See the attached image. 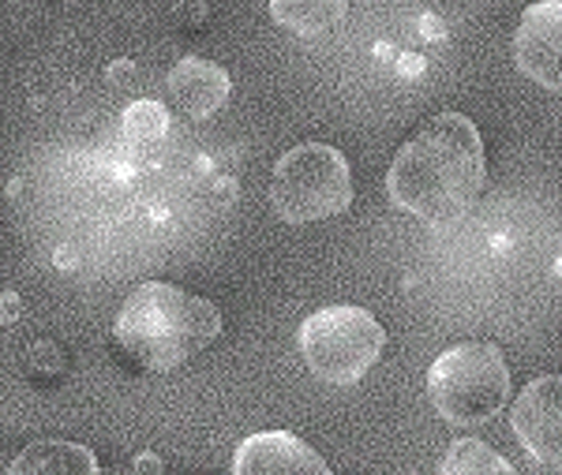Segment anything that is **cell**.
<instances>
[{"mask_svg": "<svg viewBox=\"0 0 562 475\" xmlns=\"http://www.w3.org/2000/svg\"><path fill=\"white\" fill-rule=\"evenodd\" d=\"M514 60L532 83L562 94V0L525 8L514 34Z\"/></svg>", "mask_w": 562, "mask_h": 475, "instance_id": "cell-7", "label": "cell"}, {"mask_svg": "<svg viewBox=\"0 0 562 475\" xmlns=\"http://www.w3.org/2000/svg\"><path fill=\"white\" fill-rule=\"evenodd\" d=\"M484 180L487 161L476 124L465 113H439L397 150L386 195L405 214L447 228L476 206Z\"/></svg>", "mask_w": 562, "mask_h": 475, "instance_id": "cell-1", "label": "cell"}, {"mask_svg": "<svg viewBox=\"0 0 562 475\" xmlns=\"http://www.w3.org/2000/svg\"><path fill=\"white\" fill-rule=\"evenodd\" d=\"M386 333L364 307H323L301 326V355L315 378L357 386L383 355Z\"/></svg>", "mask_w": 562, "mask_h": 475, "instance_id": "cell-5", "label": "cell"}, {"mask_svg": "<svg viewBox=\"0 0 562 475\" xmlns=\"http://www.w3.org/2000/svg\"><path fill=\"white\" fill-rule=\"evenodd\" d=\"M135 472H139V475H161V461L154 453H143L139 461H135Z\"/></svg>", "mask_w": 562, "mask_h": 475, "instance_id": "cell-15", "label": "cell"}, {"mask_svg": "<svg viewBox=\"0 0 562 475\" xmlns=\"http://www.w3.org/2000/svg\"><path fill=\"white\" fill-rule=\"evenodd\" d=\"M8 475H102V468H98V456L87 445L45 438V442L26 445L12 461Z\"/></svg>", "mask_w": 562, "mask_h": 475, "instance_id": "cell-10", "label": "cell"}, {"mask_svg": "<svg viewBox=\"0 0 562 475\" xmlns=\"http://www.w3.org/2000/svg\"><path fill=\"white\" fill-rule=\"evenodd\" d=\"M270 15L293 34H323L330 26L346 23L349 4L346 0H274Z\"/></svg>", "mask_w": 562, "mask_h": 475, "instance_id": "cell-11", "label": "cell"}, {"mask_svg": "<svg viewBox=\"0 0 562 475\" xmlns=\"http://www.w3.org/2000/svg\"><path fill=\"white\" fill-rule=\"evenodd\" d=\"M510 427L532 461L562 468V374H543L521 389Z\"/></svg>", "mask_w": 562, "mask_h": 475, "instance_id": "cell-6", "label": "cell"}, {"mask_svg": "<svg viewBox=\"0 0 562 475\" xmlns=\"http://www.w3.org/2000/svg\"><path fill=\"white\" fill-rule=\"evenodd\" d=\"M113 333L121 349L147 371H173L217 341L222 310L195 292L147 281L124 299Z\"/></svg>", "mask_w": 562, "mask_h": 475, "instance_id": "cell-2", "label": "cell"}, {"mask_svg": "<svg viewBox=\"0 0 562 475\" xmlns=\"http://www.w3.org/2000/svg\"><path fill=\"white\" fill-rule=\"evenodd\" d=\"M428 397L447 423H487L510 397V371L503 352L492 341H465L447 349L428 371Z\"/></svg>", "mask_w": 562, "mask_h": 475, "instance_id": "cell-3", "label": "cell"}, {"mask_svg": "<svg viewBox=\"0 0 562 475\" xmlns=\"http://www.w3.org/2000/svg\"><path fill=\"white\" fill-rule=\"evenodd\" d=\"M166 132H169V109L161 102L143 98V102H132L124 109V139H128L132 150H150V146L166 139Z\"/></svg>", "mask_w": 562, "mask_h": 475, "instance_id": "cell-13", "label": "cell"}, {"mask_svg": "<svg viewBox=\"0 0 562 475\" xmlns=\"http://www.w3.org/2000/svg\"><path fill=\"white\" fill-rule=\"evenodd\" d=\"M169 102L188 121H206L229 102V71L206 57H184L173 64L166 79Z\"/></svg>", "mask_w": 562, "mask_h": 475, "instance_id": "cell-9", "label": "cell"}, {"mask_svg": "<svg viewBox=\"0 0 562 475\" xmlns=\"http://www.w3.org/2000/svg\"><path fill=\"white\" fill-rule=\"evenodd\" d=\"M15 318H20V296H15V292H4V323L12 326Z\"/></svg>", "mask_w": 562, "mask_h": 475, "instance_id": "cell-16", "label": "cell"}, {"mask_svg": "<svg viewBox=\"0 0 562 475\" xmlns=\"http://www.w3.org/2000/svg\"><path fill=\"white\" fill-rule=\"evenodd\" d=\"M270 203L289 225H312L346 214L352 203L346 154L326 143H301L285 150L270 177Z\"/></svg>", "mask_w": 562, "mask_h": 475, "instance_id": "cell-4", "label": "cell"}, {"mask_svg": "<svg viewBox=\"0 0 562 475\" xmlns=\"http://www.w3.org/2000/svg\"><path fill=\"white\" fill-rule=\"evenodd\" d=\"M233 475H334L304 438L289 431H262L244 438L233 453Z\"/></svg>", "mask_w": 562, "mask_h": 475, "instance_id": "cell-8", "label": "cell"}, {"mask_svg": "<svg viewBox=\"0 0 562 475\" xmlns=\"http://www.w3.org/2000/svg\"><path fill=\"white\" fill-rule=\"evenodd\" d=\"M132 79H135V60H113V64H109V83H113V87H128L132 83Z\"/></svg>", "mask_w": 562, "mask_h": 475, "instance_id": "cell-14", "label": "cell"}, {"mask_svg": "<svg viewBox=\"0 0 562 475\" xmlns=\"http://www.w3.org/2000/svg\"><path fill=\"white\" fill-rule=\"evenodd\" d=\"M439 475H518L506 456H498L480 438H461L447 450L439 464Z\"/></svg>", "mask_w": 562, "mask_h": 475, "instance_id": "cell-12", "label": "cell"}]
</instances>
